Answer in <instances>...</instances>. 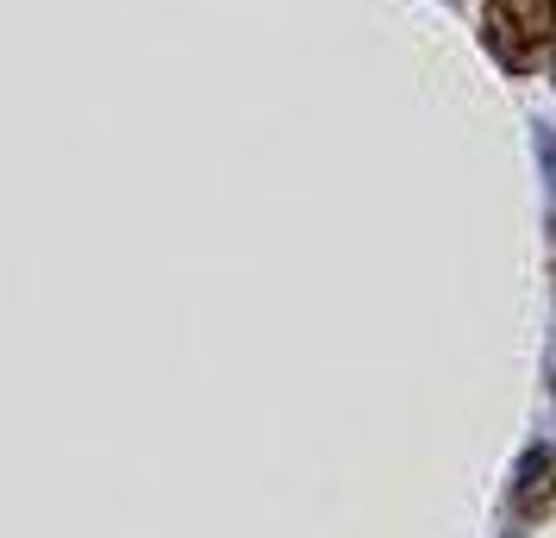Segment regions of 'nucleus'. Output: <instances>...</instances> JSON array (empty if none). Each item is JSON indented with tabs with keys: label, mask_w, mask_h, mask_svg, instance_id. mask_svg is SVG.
Wrapping results in <instances>:
<instances>
[{
	"label": "nucleus",
	"mask_w": 556,
	"mask_h": 538,
	"mask_svg": "<svg viewBox=\"0 0 556 538\" xmlns=\"http://www.w3.org/2000/svg\"><path fill=\"white\" fill-rule=\"evenodd\" d=\"M488 38L501 45L506 63H531V51L556 45V0H494Z\"/></svg>",
	"instance_id": "obj_1"
},
{
	"label": "nucleus",
	"mask_w": 556,
	"mask_h": 538,
	"mask_svg": "<svg viewBox=\"0 0 556 538\" xmlns=\"http://www.w3.org/2000/svg\"><path fill=\"white\" fill-rule=\"evenodd\" d=\"M556 508V458L551 451H531L519 463V483H513V513L519 520H544Z\"/></svg>",
	"instance_id": "obj_2"
}]
</instances>
